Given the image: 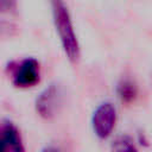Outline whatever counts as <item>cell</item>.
Returning a JSON list of instances; mask_svg holds the SVG:
<instances>
[{
	"label": "cell",
	"instance_id": "ba28073f",
	"mask_svg": "<svg viewBox=\"0 0 152 152\" xmlns=\"http://www.w3.org/2000/svg\"><path fill=\"white\" fill-rule=\"evenodd\" d=\"M14 0H0V12H8L14 8Z\"/></svg>",
	"mask_w": 152,
	"mask_h": 152
},
{
	"label": "cell",
	"instance_id": "5b68a950",
	"mask_svg": "<svg viewBox=\"0 0 152 152\" xmlns=\"http://www.w3.org/2000/svg\"><path fill=\"white\" fill-rule=\"evenodd\" d=\"M1 133L4 135V139L7 144L10 152H25V146L23 144L20 132L12 122H5Z\"/></svg>",
	"mask_w": 152,
	"mask_h": 152
},
{
	"label": "cell",
	"instance_id": "9c48e42d",
	"mask_svg": "<svg viewBox=\"0 0 152 152\" xmlns=\"http://www.w3.org/2000/svg\"><path fill=\"white\" fill-rule=\"evenodd\" d=\"M0 152H10L8 151V147H7V144L4 139V135L2 133L0 132Z\"/></svg>",
	"mask_w": 152,
	"mask_h": 152
},
{
	"label": "cell",
	"instance_id": "6da1fadb",
	"mask_svg": "<svg viewBox=\"0 0 152 152\" xmlns=\"http://www.w3.org/2000/svg\"><path fill=\"white\" fill-rule=\"evenodd\" d=\"M50 4L52 8L53 25L63 51L71 63H76L80 59L81 50L69 10L63 0H50Z\"/></svg>",
	"mask_w": 152,
	"mask_h": 152
},
{
	"label": "cell",
	"instance_id": "52a82bcc",
	"mask_svg": "<svg viewBox=\"0 0 152 152\" xmlns=\"http://www.w3.org/2000/svg\"><path fill=\"white\" fill-rule=\"evenodd\" d=\"M118 95L119 97L121 99V101L124 102H132L137 94H138V90H137V86L131 81V80H122L119 84H118Z\"/></svg>",
	"mask_w": 152,
	"mask_h": 152
},
{
	"label": "cell",
	"instance_id": "7a4b0ae2",
	"mask_svg": "<svg viewBox=\"0 0 152 152\" xmlns=\"http://www.w3.org/2000/svg\"><path fill=\"white\" fill-rule=\"evenodd\" d=\"M116 108L112 102H102L96 107L91 116V127L99 139H107L116 125Z\"/></svg>",
	"mask_w": 152,
	"mask_h": 152
},
{
	"label": "cell",
	"instance_id": "30bf717a",
	"mask_svg": "<svg viewBox=\"0 0 152 152\" xmlns=\"http://www.w3.org/2000/svg\"><path fill=\"white\" fill-rule=\"evenodd\" d=\"M40 152H62L58 147L56 146H52V145H49V146H45Z\"/></svg>",
	"mask_w": 152,
	"mask_h": 152
},
{
	"label": "cell",
	"instance_id": "277c9868",
	"mask_svg": "<svg viewBox=\"0 0 152 152\" xmlns=\"http://www.w3.org/2000/svg\"><path fill=\"white\" fill-rule=\"evenodd\" d=\"M59 103H61L59 87L57 84H50L38 95L36 100V110L42 118L50 119L56 114Z\"/></svg>",
	"mask_w": 152,
	"mask_h": 152
},
{
	"label": "cell",
	"instance_id": "3957f363",
	"mask_svg": "<svg viewBox=\"0 0 152 152\" xmlns=\"http://www.w3.org/2000/svg\"><path fill=\"white\" fill-rule=\"evenodd\" d=\"M40 81V66L39 62L33 57H26L21 59L12 72V83L17 88L27 89L37 86Z\"/></svg>",
	"mask_w": 152,
	"mask_h": 152
},
{
	"label": "cell",
	"instance_id": "8992f818",
	"mask_svg": "<svg viewBox=\"0 0 152 152\" xmlns=\"http://www.w3.org/2000/svg\"><path fill=\"white\" fill-rule=\"evenodd\" d=\"M110 152H139L129 135H119L110 144Z\"/></svg>",
	"mask_w": 152,
	"mask_h": 152
}]
</instances>
